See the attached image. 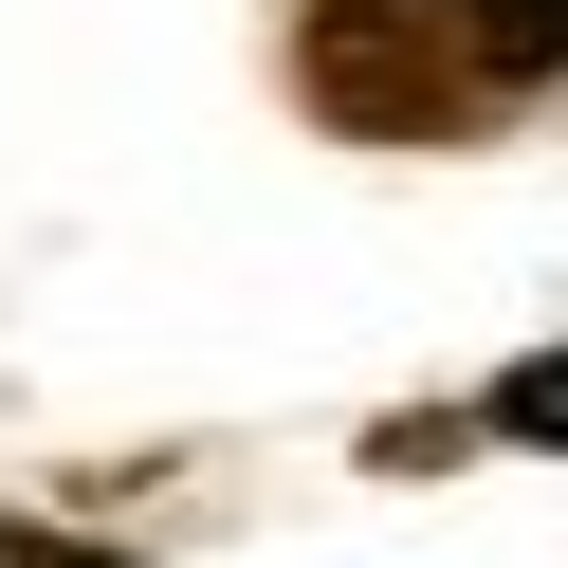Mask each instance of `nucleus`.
Here are the masks:
<instances>
[{
  "instance_id": "obj_1",
  "label": "nucleus",
  "mask_w": 568,
  "mask_h": 568,
  "mask_svg": "<svg viewBox=\"0 0 568 568\" xmlns=\"http://www.w3.org/2000/svg\"><path fill=\"white\" fill-rule=\"evenodd\" d=\"M294 74H312L331 129L422 148V129H458V111H495V92H550L568 74V0H312Z\"/></svg>"
},
{
  "instance_id": "obj_2",
  "label": "nucleus",
  "mask_w": 568,
  "mask_h": 568,
  "mask_svg": "<svg viewBox=\"0 0 568 568\" xmlns=\"http://www.w3.org/2000/svg\"><path fill=\"white\" fill-rule=\"evenodd\" d=\"M477 440H531V458H568V348H531L514 385L477 404Z\"/></svg>"
}]
</instances>
